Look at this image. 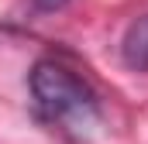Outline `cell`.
<instances>
[{
  "label": "cell",
  "instance_id": "cell-1",
  "mask_svg": "<svg viewBox=\"0 0 148 144\" xmlns=\"http://www.w3.org/2000/svg\"><path fill=\"white\" fill-rule=\"evenodd\" d=\"M28 82H31L35 103L41 107V113L48 120H59L66 127H90L97 120L93 89L66 65H59L52 58H41V62H35Z\"/></svg>",
  "mask_w": 148,
  "mask_h": 144
},
{
  "label": "cell",
  "instance_id": "cell-2",
  "mask_svg": "<svg viewBox=\"0 0 148 144\" xmlns=\"http://www.w3.org/2000/svg\"><path fill=\"white\" fill-rule=\"evenodd\" d=\"M121 58L134 72H148V14L127 24L124 41H121Z\"/></svg>",
  "mask_w": 148,
  "mask_h": 144
}]
</instances>
